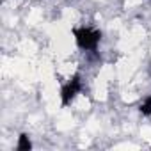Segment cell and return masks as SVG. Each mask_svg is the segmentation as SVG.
Returning <instances> with one entry per match:
<instances>
[{
  "mask_svg": "<svg viewBox=\"0 0 151 151\" xmlns=\"http://www.w3.org/2000/svg\"><path fill=\"white\" fill-rule=\"evenodd\" d=\"M75 39H77V45L82 50H96L100 39H101V32L89 29V27H80V29H75L73 30Z\"/></svg>",
  "mask_w": 151,
  "mask_h": 151,
  "instance_id": "obj_1",
  "label": "cell"
},
{
  "mask_svg": "<svg viewBox=\"0 0 151 151\" xmlns=\"http://www.w3.org/2000/svg\"><path fill=\"white\" fill-rule=\"evenodd\" d=\"M30 147H32V142H30L29 135H27V133H22V135L18 137V146H16V149H18V151H29Z\"/></svg>",
  "mask_w": 151,
  "mask_h": 151,
  "instance_id": "obj_3",
  "label": "cell"
},
{
  "mask_svg": "<svg viewBox=\"0 0 151 151\" xmlns=\"http://www.w3.org/2000/svg\"><path fill=\"white\" fill-rule=\"evenodd\" d=\"M82 89V82H80V77L78 75H75V77L62 87V91H60V100H62V105H69L73 100H75V96L78 94V91Z\"/></svg>",
  "mask_w": 151,
  "mask_h": 151,
  "instance_id": "obj_2",
  "label": "cell"
},
{
  "mask_svg": "<svg viewBox=\"0 0 151 151\" xmlns=\"http://www.w3.org/2000/svg\"><path fill=\"white\" fill-rule=\"evenodd\" d=\"M140 112H142L144 116H151V96H147V98L142 101V105H140Z\"/></svg>",
  "mask_w": 151,
  "mask_h": 151,
  "instance_id": "obj_4",
  "label": "cell"
}]
</instances>
